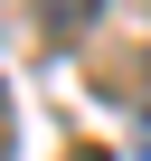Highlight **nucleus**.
<instances>
[{"label": "nucleus", "instance_id": "f257e3e1", "mask_svg": "<svg viewBox=\"0 0 151 161\" xmlns=\"http://www.w3.org/2000/svg\"><path fill=\"white\" fill-rule=\"evenodd\" d=\"M142 161H151V123H142Z\"/></svg>", "mask_w": 151, "mask_h": 161}]
</instances>
